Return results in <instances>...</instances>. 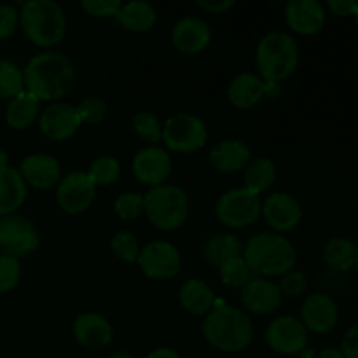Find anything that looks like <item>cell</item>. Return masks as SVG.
<instances>
[{
  "label": "cell",
  "instance_id": "9a60e30c",
  "mask_svg": "<svg viewBox=\"0 0 358 358\" xmlns=\"http://www.w3.org/2000/svg\"><path fill=\"white\" fill-rule=\"evenodd\" d=\"M133 175L136 180L150 189L163 185L171 173V157L166 149L157 145L143 147L136 152L131 163Z\"/></svg>",
  "mask_w": 358,
  "mask_h": 358
},
{
  "label": "cell",
  "instance_id": "74e56055",
  "mask_svg": "<svg viewBox=\"0 0 358 358\" xmlns=\"http://www.w3.org/2000/svg\"><path fill=\"white\" fill-rule=\"evenodd\" d=\"M21 278V264L20 259L13 255L0 254V294L10 292L16 289Z\"/></svg>",
  "mask_w": 358,
  "mask_h": 358
},
{
  "label": "cell",
  "instance_id": "30bf717a",
  "mask_svg": "<svg viewBox=\"0 0 358 358\" xmlns=\"http://www.w3.org/2000/svg\"><path fill=\"white\" fill-rule=\"evenodd\" d=\"M41 245L37 227L27 217L2 215L0 217V252L20 259L30 255Z\"/></svg>",
  "mask_w": 358,
  "mask_h": 358
},
{
  "label": "cell",
  "instance_id": "7dc6e473",
  "mask_svg": "<svg viewBox=\"0 0 358 358\" xmlns=\"http://www.w3.org/2000/svg\"><path fill=\"white\" fill-rule=\"evenodd\" d=\"M6 166H9V156H7L6 150L0 149V170Z\"/></svg>",
  "mask_w": 358,
  "mask_h": 358
},
{
  "label": "cell",
  "instance_id": "3957f363",
  "mask_svg": "<svg viewBox=\"0 0 358 358\" xmlns=\"http://www.w3.org/2000/svg\"><path fill=\"white\" fill-rule=\"evenodd\" d=\"M205 341L224 353L245 352L254 341V324L245 311L215 304L201 325Z\"/></svg>",
  "mask_w": 358,
  "mask_h": 358
},
{
  "label": "cell",
  "instance_id": "cb8c5ba5",
  "mask_svg": "<svg viewBox=\"0 0 358 358\" xmlns=\"http://www.w3.org/2000/svg\"><path fill=\"white\" fill-rule=\"evenodd\" d=\"M178 303L187 313L206 317L215 306V294L212 287L199 278H189L178 290Z\"/></svg>",
  "mask_w": 358,
  "mask_h": 358
},
{
  "label": "cell",
  "instance_id": "60d3db41",
  "mask_svg": "<svg viewBox=\"0 0 358 358\" xmlns=\"http://www.w3.org/2000/svg\"><path fill=\"white\" fill-rule=\"evenodd\" d=\"M20 27V10L9 3L0 6V41L13 37Z\"/></svg>",
  "mask_w": 358,
  "mask_h": 358
},
{
  "label": "cell",
  "instance_id": "5bb4252c",
  "mask_svg": "<svg viewBox=\"0 0 358 358\" xmlns=\"http://www.w3.org/2000/svg\"><path fill=\"white\" fill-rule=\"evenodd\" d=\"M266 224L271 231L282 234L296 229L303 220L301 203L289 192H273L262 201V212Z\"/></svg>",
  "mask_w": 358,
  "mask_h": 358
},
{
  "label": "cell",
  "instance_id": "d590c367",
  "mask_svg": "<svg viewBox=\"0 0 358 358\" xmlns=\"http://www.w3.org/2000/svg\"><path fill=\"white\" fill-rule=\"evenodd\" d=\"M115 215L121 220H135L143 215V196L138 192H122L114 203Z\"/></svg>",
  "mask_w": 358,
  "mask_h": 358
},
{
  "label": "cell",
  "instance_id": "8fae6325",
  "mask_svg": "<svg viewBox=\"0 0 358 358\" xmlns=\"http://www.w3.org/2000/svg\"><path fill=\"white\" fill-rule=\"evenodd\" d=\"M266 343L278 355H301L308 346V331L299 318L282 315L269 322L266 329Z\"/></svg>",
  "mask_w": 358,
  "mask_h": 358
},
{
  "label": "cell",
  "instance_id": "5b68a950",
  "mask_svg": "<svg viewBox=\"0 0 358 358\" xmlns=\"http://www.w3.org/2000/svg\"><path fill=\"white\" fill-rule=\"evenodd\" d=\"M20 27L31 44L51 49L65 38L69 21L59 3L52 0H30L20 9Z\"/></svg>",
  "mask_w": 358,
  "mask_h": 358
},
{
  "label": "cell",
  "instance_id": "1f68e13d",
  "mask_svg": "<svg viewBox=\"0 0 358 358\" xmlns=\"http://www.w3.org/2000/svg\"><path fill=\"white\" fill-rule=\"evenodd\" d=\"M219 275L224 285L229 287V289L240 290L255 276L243 257H236L233 261L226 262L224 266H220Z\"/></svg>",
  "mask_w": 358,
  "mask_h": 358
},
{
  "label": "cell",
  "instance_id": "f546056e",
  "mask_svg": "<svg viewBox=\"0 0 358 358\" xmlns=\"http://www.w3.org/2000/svg\"><path fill=\"white\" fill-rule=\"evenodd\" d=\"M324 261L336 271H350L358 261V247L348 238H331L324 247Z\"/></svg>",
  "mask_w": 358,
  "mask_h": 358
},
{
  "label": "cell",
  "instance_id": "9c48e42d",
  "mask_svg": "<svg viewBox=\"0 0 358 358\" xmlns=\"http://www.w3.org/2000/svg\"><path fill=\"white\" fill-rule=\"evenodd\" d=\"M136 264L150 280H171L180 273L182 257L178 248L170 241L156 240L140 248Z\"/></svg>",
  "mask_w": 358,
  "mask_h": 358
},
{
  "label": "cell",
  "instance_id": "7c38bea8",
  "mask_svg": "<svg viewBox=\"0 0 358 358\" xmlns=\"http://www.w3.org/2000/svg\"><path fill=\"white\" fill-rule=\"evenodd\" d=\"M94 199H96V187L83 171H72L66 177H62L56 185V201L59 208L69 215L84 213L91 208Z\"/></svg>",
  "mask_w": 358,
  "mask_h": 358
},
{
  "label": "cell",
  "instance_id": "83f0119b",
  "mask_svg": "<svg viewBox=\"0 0 358 358\" xmlns=\"http://www.w3.org/2000/svg\"><path fill=\"white\" fill-rule=\"evenodd\" d=\"M41 115V101L28 91H21L6 108V122L13 129H27Z\"/></svg>",
  "mask_w": 358,
  "mask_h": 358
},
{
  "label": "cell",
  "instance_id": "4fadbf2b",
  "mask_svg": "<svg viewBox=\"0 0 358 358\" xmlns=\"http://www.w3.org/2000/svg\"><path fill=\"white\" fill-rule=\"evenodd\" d=\"M83 126L76 105L65 101H55L38 115V129L52 142H66Z\"/></svg>",
  "mask_w": 358,
  "mask_h": 358
},
{
  "label": "cell",
  "instance_id": "8d00e7d4",
  "mask_svg": "<svg viewBox=\"0 0 358 358\" xmlns=\"http://www.w3.org/2000/svg\"><path fill=\"white\" fill-rule=\"evenodd\" d=\"M77 112H79L83 124H101L107 117L108 107L100 96H87L77 105Z\"/></svg>",
  "mask_w": 358,
  "mask_h": 358
},
{
  "label": "cell",
  "instance_id": "6da1fadb",
  "mask_svg": "<svg viewBox=\"0 0 358 358\" xmlns=\"http://www.w3.org/2000/svg\"><path fill=\"white\" fill-rule=\"evenodd\" d=\"M24 86L38 101H59L72 91L77 80L72 59L63 52L35 55L23 70Z\"/></svg>",
  "mask_w": 358,
  "mask_h": 358
},
{
  "label": "cell",
  "instance_id": "8992f818",
  "mask_svg": "<svg viewBox=\"0 0 358 358\" xmlns=\"http://www.w3.org/2000/svg\"><path fill=\"white\" fill-rule=\"evenodd\" d=\"M191 213L187 192L173 184L152 187L143 196V215L159 231H175L185 224Z\"/></svg>",
  "mask_w": 358,
  "mask_h": 358
},
{
  "label": "cell",
  "instance_id": "7bdbcfd3",
  "mask_svg": "<svg viewBox=\"0 0 358 358\" xmlns=\"http://www.w3.org/2000/svg\"><path fill=\"white\" fill-rule=\"evenodd\" d=\"M327 7L332 10V14H336V16L348 17L355 14L358 2H355V0H329Z\"/></svg>",
  "mask_w": 358,
  "mask_h": 358
},
{
  "label": "cell",
  "instance_id": "ee69618b",
  "mask_svg": "<svg viewBox=\"0 0 358 358\" xmlns=\"http://www.w3.org/2000/svg\"><path fill=\"white\" fill-rule=\"evenodd\" d=\"M196 6H198L199 9L206 10V13L224 14L229 9H233L234 2L233 0H199V2H196Z\"/></svg>",
  "mask_w": 358,
  "mask_h": 358
},
{
  "label": "cell",
  "instance_id": "ab89813d",
  "mask_svg": "<svg viewBox=\"0 0 358 358\" xmlns=\"http://www.w3.org/2000/svg\"><path fill=\"white\" fill-rule=\"evenodd\" d=\"M122 3L119 0H83L80 7L93 17H115Z\"/></svg>",
  "mask_w": 358,
  "mask_h": 358
},
{
  "label": "cell",
  "instance_id": "2e32d148",
  "mask_svg": "<svg viewBox=\"0 0 358 358\" xmlns=\"http://www.w3.org/2000/svg\"><path fill=\"white\" fill-rule=\"evenodd\" d=\"M241 306L254 315H271L280 310L283 303L282 290L278 283L269 278L254 276L240 290Z\"/></svg>",
  "mask_w": 358,
  "mask_h": 358
},
{
  "label": "cell",
  "instance_id": "836d02e7",
  "mask_svg": "<svg viewBox=\"0 0 358 358\" xmlns=\"http://www.w3.org/2000/svg\"><path fill=\"white\" fill-rule=\"evenodd\" d=\"M24 79L23 72L14 63L0 59V98L13 100L23 91Z\"/></svg>",
  "mask_w": 358,
  "mask_h": 358
},
{
  "label": "cell",
  "instance_id": "f1b7e54d",
  "mask_svg": "<svg viewBox=\"0 0 358 358\" xmlns=\"http://www.w3.org/2000/svg\"><path fill=\"white\" fill-rule=\"evenodd\" d=\"M276 164L268 157L252 159L243 170L245 189L261 196L262 192L271 189L276 182Z\"/></svg>",
  "mask_w": 358,
  "mask_h": 358
},
{
  "label": "cell",
  "instance_id": "603a6c76",
  "mask_svg": "<svg viewBox=\"0 0 358 358\" xmlns=\"http://www.w3.org/2000/svg\"><path fill=\"white\" fill-rule=\"evenodd\" d=\"M269 87L273 86L264 83L257 73L243 72L231 80L227 87V100L234 108L248 110V108H254L268 94Z\"/></svg>",
  "mask_w": 358,
  "mask_h": 358
},
{
  "label": "cell",
  "instance_id": "7a4b0ae2",
  "mask_svg": "<svg viewBox=\"0 0 358 358\" xmlns=\"http://www.w3.org/2000/svg\"><path fill=\"white\" fill-rule=\"evenodd\" d=\"M241 257L254 275L261 278H273L287 275L296 268L297 252L283 234L275 231H261L248 238Z\"/></svg>",
  "mask_w": 358,
  "mask_h": 358
},
{
  "label": "cell",
  "instance_id": "4dcf8cb0",
  "mask_svg": "<svg viewBox=\"0 0 358 358\" xmlns=\"http://www.w3.org/2000/svg\"><path fill=\"white\" fill-rule=\"evenodd\" d=\"M87 178L93 182L94 187H107V185L115 184L121 177V164L112 156H98L96 159L91 161L90 168L86 171Z\"/></svg>",
  "mask_w": 358,
  "mask_h": 358
},
{
  "label": "cell",
  "instance_id": "f35d334b",
  "mask_svg": "<svg viewBox=\"0 0 358 358\" xmlns=\"http://www.w3.org/2000/svg\"><path fill=\"white\" fill-rule=\"evenodd\" d=\"M282 296L287 297H299L306 292L308 289V276L301 271H289L282 276L278 283Z\"/></svg>",
  "mask_w": 358,
  "mask_h": 358
},
{
  "label": "cell",
  "instance_id": "44dd1931",
  "mask_svg": "<svg viewBox=\"0 0 358 358\" xmlns=\"http://www.w3.org/2000/svg\"><path fill=\"white\" fill-rule=\"evenodd\" d=\"M73 339L86 350H101L114 339L110 322L98 313H83L73 320Z\"/></svg>",
  "mask_w": 358,
  "mask_h": 358
},
{
  "label": "cell",
  "instance_id": "d4e9b609",
  "mask_svg": "<svg viewBox=\"0 0 358 358\" xmlns=\"http://www.w3.org/2000/svg\"><path fill=\"white\" fill-rule=\"evenodd\" d=\"M27 199V184L16 168L0 170V217L10 215L23 206Z\"/></svg>",
  "mask_w": 358,
  "mask_h": 358
},
{
  "label": "cell",
  "instance_id": "681fc988",
  "mask_svg": "<svg viewBox=\"0 0 358 358\" xmlns=\"http://www.w3.org/2000/svg\"><path fill=\"white\" fill-rule=\"evenodd\" d=\"M353 17H355V23H357V27H358V7H357L355 14H353Z\"/></svg>",
  "mask_w": 358,
  "mask_h": 358
},
{
  "label": "cell",
  "instance_id": "e575fe53",
  "mask_svg": "<svg viewBox=\"0 0 358 358\" xmlns=\"http://www.w3.org/2000/svg\"><path fill=\"white\" fill-rule=\"evenodd\" d=\"M110 250L121 261L136 262L140 254V245L135 234L129 233V231H119L112 236Z\"/></svg>",
  "mask_w": 358,
  "mask_h": 358
},
{
  "label": "cell",
  "instance_id": "52a82bcc",
  "mask_svg": "<svg viewBox=\"0 0 358 358\" xmlns=\"http://www.w3.org/2000/svg\"><path fill=\"white\" fill-rule=\"evenodd\" d=\"M262 212V199L245 187L224 192L215 203V215L220 224L231 229H243L257 222Z\"/></svg>",
  "mask_w": 358,
  "mask_h": 358
},
{
  "label": "cell",
  "instance_id": "d6a6232c",
  "mask_svg": "<svg viewBox=\"0 0 358 358\" xmlns=\"http://www.w3.org/2000/svg\"><path fill=\"white\" fill-rule=\"evenodd\" d=\"M133 131H135L136 136L143 140V142L149 143H157L163 138V122L159 121L154 112L142 110L133 117Z\"/></svg>",
  "mask_w": 358,
  "mask_h": 358
},
{
  "label": "cell",
  "instance_id": "ba28073f",
  "mask_svg": "<svg viewBox=\"0 0 358 358\" xmlns=\"http://www.w3.org/2000/svg\"><path fill=\"white\" fill-rule=\"evenodd\" d=\"M208 140V129L205 121L192 114H175L168 117L163 124L164 147L171 152L191 154L201 150Z\"/></svg>",
  "mask_w": 358,
  "mask_h": 358
},
{
  "label": "cell",
  "instance_id": "ac0fdd59",
  "mask_svg": "<svg viewBox=\"0 0 358 358\" xmlns=\"http://www.w3.org/2000/svg\"><path fill=\"white\" fill-rule=\"evenodd\" d=\"M23 177L24 184L31 185L38 191H48L58 185L62 180V164L51 154L37 152L24 157L17 170Z\"/></svg>",
  "mask_w": 358,
  "mask_h": 358
},
{
  "label": "cell",
  "instance_id": "bcb514c9",
  "mask_svg": "<svg viewBox=\"0 0 358 358\" xmlns=\"http://www.w3.org/2000/svg\"><path fill=\"white\" fill-rule=\"evenodd\" d=\"M317 358H345L343 357L341 350L336 348H324L320 353H318Z\"/></svg>",
  "mask_w": 358,
  "mask_h": 358
},
{
  "label": "cell",
  "instance_id": "b9f144b4",
  "mask_svg": "<svg viewBox=\"0 0 358 358\" xmlns=\"http://www.w3.org/2000/svg\"><path fill=\"white\" fill-rule=\"evenodd\" d=\"M341 353L345 358H358V322L353 324L343 336Z\"/></svg>",
  "mask_w": 358,
  "mask_h": 358
},
{
  "label": "cell",
  "instance_id": "d6986e66",
  "mask_svg": "<svg viewBox=\"0 0 358 358\" xmlns=\"http://www.w3.org/2000/svg\"><path fill=\"white\" fill-rule=\"evenodd\" d=\"M285 21L296 34L315 35L327 23V13L318 0H292L285 6Z\"/></svg>",
  "mask_w": 358,
  "mask_h": 358
},
{
  "label": "cell",
  "instance_id": "c3c4849f",
  "mask_svg": "<svg viewBox=\"0 0 358 358\" xmlns=\"http://www.w3.org/2000/svg\"><path fill=\"white\" fill-rule=\"evenodd\" d=\"M108 358H136V357L129 352H115V353H112Z\"/></svg>",
  "mask_w": 358,
  "mask_h": 358
},
{
  "label": "cell",
  "instance_id": "ffe728a7",
  "mask_svg": "<svg viewBox=\"0 0 358 358\" xmlns=\"http://www.w3.org/2000/svg\"><path fill=\"white\" fill-rule=\"evenodd\" d=\"M210 41H212V30L201 17H182L171 30V42L175 49L184 55H199L208 48Z\"/></svg>",
  "mask_w": 358,
  "mask_h": 358
},
{
  "label": "cell",
  "instance_id": "7402d4cb",
  "mask_svg": "<svg viewBox=\"0 0 358 358\" xmlns=\"http://www.w3.org/2000/svg\"><path fill=\"white\" fill-rule=\"evenodd\" d=\"M252 161L250 147L238 138H224L210 150V164L219 173H236Z\"/></svg>",
  "mask_w": 358,
  "mask_h": 358
},
{
  "label": "cell",
  "instance_id": "f907efd6",
  "mask_svg": "<svg viewBox=\"0 0 358 358\" xmlns=\"http://www.w3.org/2000/svg\"><path fill=\"white\" fill-rule=\"evenodd\" d=\"M355 268H357V271H358V261H357V266H355Z\"/></svg>",
  "mask_w": 358,
  "mask_h": 358
},
{
  "label": "cell",
  "instance_id": "4316f807",
  "mask_svg": "<svg viewBox=\"0 0 358 358\" xmlns=\"http://www.w3.org/2000/svg\"><path fill=\"white\" fill-rule=\"evenodd\" d=\"M115 20L126 30L135 31V34H143V31H149L156 24L157 13L154 6H150L149 2L133 0V2L122 3Z\"/></svg>",
  "mask_w": 358,
  "mask_h": 358
},
{
  "label": "cell",
  "instance_id": "f6af8a7d",
  "mask_svg": "<svg viewBox=\"0 0 358 358\" xmlns=\"http://www.w3.org/2000/svg\"><path fill=\"white\" fill-rule=\"evenodd\" d=\"M145 358H182V357L178 355L175 350L163 346V348H156L154 352H150Z\"/></svg>",
  "mask_w": 358,
  "mask_h": 358
},
{
  "label": "cell",
  "instance_id": "e0dca14e",
  "mask_svg": "<svg viewBox=\"0 0 358 358\" xmlns=\"http://www.w3.org/2000/svg\"><path fill=\"white\" fill-rule=\"evenodd\" d=\"M339 308L327 294H310L301 306V322L308 332L327 334L338 325Z\"/></svg>",
  "mask_w": 358,
  "mask_h": 358
},
{
  "label": "cell",
  "instance_id": "484cf974",
  "mask_svg": "<svg viewBox=\"0 0 358 358\" xmlns=\"http://www.w3.org/2000/svg\"><path fill=\"white\" fill-rule=\"evenodd\" d=\"M241 254H243V245L231 233L213 234L203 245V259L217 269L233 259L241 257Z\"/></svg>",
  "mask_w": 358,
  "mask_h": 358
},
{
  "label": "cell",
  "instance_id": "277c9868",
  "mask_svg": "<svg viewBox=\"0 0 358 358\" xmlns=\"http://www.w3.org/2000/svg\"><path fill=\"white\" fill-rule=\"evenodd\" d=\"M301 51L297 41L290 34L275 30L266 34L255 49L257 76L269 86L289 79L299 66Z\"/></svg>",
  "mask_w": 358,
  "mask_h": 358
}]
</instances>
